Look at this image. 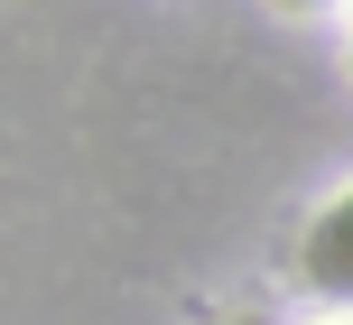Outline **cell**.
<instances>
[{"instance_id":"6da1fadb","label":"cell","mask_w":353,"mask_h":325,"mask_svg":"<svg viewBox=\"0 0 353 325\" xmlns=\"http://www.w3.org/2000/svg\"><path fill=\"white\" fill-rule=\"evenodd\" d=\"M298 279L316 297H335V307H353V186L298 233Z\"/></svg>"},{"instance_id":"7a4b0ae2","label":"cell","mask_w":353,"mask_h":325,"mask_svg":"<svg viewBox=\"0 0 353 325\" xmlns=\"http://www.w3.org/2000/svg\"><path fill=\"white\" fill-rule=\"evenodd\" d=\"M279 10H298V19H307V10H335V0H279Z\"/></svg>"},{"instance_id":"3957f363","label":"cell","mask_w":353,"mask_h":325,"mask_svg":"<svg viewBox=\"0 0 353 325\" xmlns=\"http://www.w3.org/2000/svg\"><path fill=\"white\" fill-rule=\"evenodd\" d=\"M223 325H261V316H223Z\"/></svg>"},{"instance_id":"277c9868","label":"cell","mask_w":353,"mask_h":325,"mask_svg":"<svg viewBox=\"0 0 353 325\" xmlns=\"http://www.w3.org/2000/svg\"><path fill=\"white\" fill-rule=\"evenodd\" d=\"M325 325H353V316H325Z\"/></svg>"}]
</instances>
